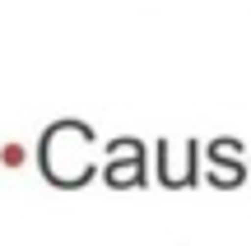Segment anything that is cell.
<instances>
[{
    "label": "cell",
    "instance_id": "cell-2",
    "mask_svg": "<svg viewBox=\"0 0 251 246\" xmlns=\"http://www.w3.org/2000/svg\"><path fill=\"white\" fill-rule=\"evenodd\" d=\"M112 163L102 167V181L126 191V186H144L149 181V163H144V144L140 139H112L107 144Z\"/></svg>",
    "mask_w": 251,
    "mask_h": 246
},
{
    "label": "cell",
    "instance_id": "cell-1",
    "mask_svg": "<svg viewBox=\"0 0 251 246\" xmlns=\"http://www.w3.org/2000/svg\"><path fill=\"white\" fill-rule=\"evenodd\" d=\"M93 144H98V135H93L89 121H56V126H47L42 144H37V163H42V177L51 186H61V191H75V186L93 181Z\"/></svg>",
    "mask_w": 251,
    "mask_h": 246
},
{
    "label": "cell",
    "instance_id": "cell-3",
    "mask_svg": "<svg viewBox=\"0 0 251 246\" xmlns=\"http://www.w3.org/2000/svg\"><path fill=\"white\" fill-rule=\"evenodd\" d=\"M237 139H214V144H209V163H214V172H209V181L214 186H237L247 177V167L242 163H233V154H237Z\"/></svg>",
    "mask_w": 251,
    "mask_h": 246
}]
</instances>
